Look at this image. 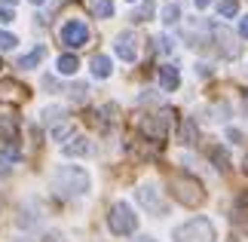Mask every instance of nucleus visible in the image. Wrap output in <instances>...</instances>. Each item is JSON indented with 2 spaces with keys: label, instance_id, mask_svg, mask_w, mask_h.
Returning a JSON list of instances; mask_svg holds the SVG:
<instances>
[{
  "label": "nucleus",
  "instance_id": "1",
  "mask_svg": "<svg viewBox=\"0 0 248 242\" xmlns=\"http://www.w3.org/2000/svg\"><path fill=\"white\" fill-rule=\"evenodd\" d=\"M52 190L59 196H83L89 190V175L80 166H59L52 175Z\"/></svg>",
  "mask_w": 248,
  "mask_h": 242
},
{
  "label": "nucleus",
  "instance_id": "2",
  "mask_svg": "<svg viewBox=\"0 0 248 242\" xmlns=\"http://www.w3.org/2000/svg\"><path fill=\"white\" fill-rule=\"evenodd\" d=\"M171 239L175 242H215V227L208 218H190L187 224L175 227Z\"/></svg>",
  "mask_w": 248,
  "mask_h": 242
},
{
  "label": "nucleus",
  "instance_id": "3",
  "mask_svg": "<svg viewBox=\"0 0 248 242\" xmlns=\"http://www.w3.org/2000/svg\"><path fill=\"white\" fill-rule=\"evenodd\" d=\"M108 227L113 236H132L138 227V215L129 209V202H113L108 211Z\"/></svg>",
  "mask_w": 248,
  "mask_h": 242
},
{
  "label": "nucleus",
  "instance_id": "4",
  "mask_svg": "<svg viewBox=\"0 0 248 242\" xmlns=\"http://www.w3.org/2000/svg\"><path fill=\"white\" fill-rule=\"evenodd\" d=\"M171 193H175L178 202L184 206H199L205 199V190L193 175H171Z\"/></svg>",
  "mask_w": 248,
  "mask_h": 242
},
{
  "label": "nucleus",
  "instance_id": "5",
  "mask_svg": "<svg viewBox=\"0 0 248 242\" xmlns=\"http://www.w3.org/2000/svg\"><path fill=\"white\" fill-rule=\"evenodd\" d=\"M171 117H175V111H159V113H154V117H147L144 123H141V132H144L154 144H163L166 135H169Z\"/></svg>",
  "mask_w": 248,
  "mask_h": 242
},
{
  "label": "nucleus",
  "instance_id": "6",
  "mask_svg": "<svg viewBox=\"0 0 248 242\" xmlns=\"http://www.w3.org/2000/svg\"><path fill=\"white\" fill-rule=\"evenodd\" d=\"M62 43L68 46V49H80V46L89 43V28H86V22H80V18H71V22L62 25Z\"/></svg>",
  "mask_w": 248,
  "mask_h": 242
},
{
  "label": "nucleus",
  "instance_id": "7",
  "mask_svg": "<svg viewBox=\"0 0 248 242\" xmlns=\"http://www.w3.org/2000/svg\"><path fill=\"white\" fill-rule=\"evenodd\" d=\"M135 196H138V202L150 211V215H166V211H169L166 199H163V193H159L154 184H141V187L135 190Z\"/></svg>",
  "mask_w": 248,
  "mask_h": 242
},
{
  "label": "nucleus",
  "instance_id": "8",
  "mask_svg": "<svg viewBox=\"0 0 248 242\" xmlns=\"http://www.w3.org/2000/svg\"><path fill=\"white\" fill-rule=\"evenodd\" d=\"M113 49H117V55H120L123 62H135V55H138V40H135V34H129V31L120 34Z\"/></svg>",
  "mask_w": 248,
  "mask_h": 242
},
{
  "label": "nucleus",
  "instance_id": "9",
  "mask_svg": "<svg viewBox=\"0 0 248 242\" xmlns=\"http://www.w3.org/2000/svg\"><path fill=\"white\" fill-rule=\"evenodd\" d=\"M212 34H215V40H217V46H221V52L227 55V59H233V55H239V46L233 43V34L227 31L224 25H212Z\"/></svg>",
  "mask_w": 248,
  "mask_h": 242
},
{
  "label": "nucleus",
  "instance_id": "10",
  "mask_svg": "<svg viewBox=\"0 0 248 242\" xmlns=\"http://www.w3.org/2000/svg\"><path fill=\"white\" fill-rule=\"evenodd\" d=\"M178 83H181V74H178L175 65H163V67H159V86H163L166 92H175Z\"/></svg>",
  "mask_w": 248,
  "mask_h": 242
},
{
  "label": "nucleus",
  "instance_id": "11",
  "mask_svg": "<svg viewBox=\"0 0 248 242\" xmlns=\"http://www.w3.org/2000/svg\"><path fill=\"white\" fill-rule=\"evenodd\" d=\"M18 135V120L13 117V113H0V141H16Z\"/></svg>",
  "mask_w": 248,
  "mask_h": 242
},
{
  "label": "nucleus",
  "instance_id": "12",
  "mask_svg": "<svg viewBox=\"0 0 248 242\" xmlns=\"http://www.w3.org/2000/svg\"><path fill=\"white\" fill-rule=\"evenodd\" d=\"M62 150H64V157H86V153H92V144L86 138H71Z\"/></svg>",
  "mask_w": 248,
  "mask_h": 242
},
{
  "label": "nucleus",
  "instance_id": "13",
  "mask_svg": "<svg viewBox=\"0 0 248 242\" xmlns=\"http://www.w3.org/2000/svg\"><path fill=\"white\" fill-rule=\"evenodd\" d=\"M199 141V129H196V120L184 117L181 120V144H196Z\"/></svg>",
  "mask_w": 248,
  "mask_h": 242
},
{
  "label": "nucleus",
  "instance_id": "14",
  "mask_svg": "<svg viewBox=\"0 0 248 242\" xmlns=\"http://www.w3.org/2000/svg\"><path fill=\"white\" fill-rule=\"evenodd\" d=\"M55 67H59V74L71 77V74H77L80 59H77V55H71V52H64V55H59V62H55Z\"/></svg>",
  "mask_w": 248,
  "mask_h": 242
},
{
  "label": "nucleus",
  "instance_id": "15",
  "mask_svg": "<svg viewBox=\"0 0 248 242\" xmlns=\"http://www.w3.org/2000/svg\"><path fill=\"white\" fill-rule=\"evenodd\" d=\"M43 59H46V46H37V49H31L28 55L18 59V67H25V71H28V67H37Z\"/></svg>",
  "mask_w": 248,
  "mask_h": 242
},
{
  "label": "nucleus",
  "instance_id": "16",
  "mask_svg": "<svg viewBox=\"0 0 248 242\" xmlns=\"http://www.w3.org/2000/svg\"><path fill=\"white\" fill-rule=\"evenodd\" d=\"M16 224L18 227H25V230H31L40 224V215H37L34 209H18V215H16Z\"/></svg>",
  "mask_w": 248,
  "mask_h": 242
},
{
  "label": "nucleus",
  "instance_id": "17",
  "mask_svg": "<svg viewBox=\"0 0 248 242\" xmlns=\"http://www.w3.org/2000/svg\"><path fill=\"white\" fill-rule=\"evenodd\" d=\"M18 160H22V147H18L16 141H6L3 147H0V162L6 166V162H18Z\"/></svg>",
  "mask_w": 248,
  "mask_h": 242
},
{
  "label": "nucleus",
  "instance_id": "18",
  "mask_svg": "<svg viewBox=\"0 0 248 242\" xmlns=\"http://www.w3.org/2000/svg\"><path fill=\"white\" fill-rule=\"evenodd\" d=\"M208 157H212V162H215L217 172H227V169H230V157H227V150L221 147V144H215V147L208 150Z\"/></svg>",
  "mask_w": 248,
  "mask_h": 242
},
{
  "label": "nucleus",
  "instance_id": "19",
  "mask_svg": "<svg viewBox=\"0 0 248 242\" xmlns=\"http://www.w3.org/2000/svg\"><path fill=\"white\" fill-rule=\"evenodd\" d=\"M110 71H113V67H110V59H108V55H95V59H92V74L98 77V80L110 77Z\"/></svg>",
  "mask_w": 248,
  "mask_h": 242
},
{
  "label": "nucleus",
  "instance_id": "20",
  "mask_svg": "<svg viewBox=\"0 0 248 242\" xmlns=\"http://www.w3.org/2000/svg\"><path fill=\"white\" fill-rule=\"evenodd\" d=\"M0 89H3V95H6V98H28V89H25L22 83L3 80V83H0Z\"/></svg>",
  "mask_w": 248,
  "mask_h": 242
},
{
  "label": "nucleus",
  "instance_id": "21",
  "mask_svg": "<svg viewBox=\"0 0 248 242\" xmlns=\"http://www.w3.org/2000/svg\"><path fill=\"white\" fill-rule=\"evenodd\" d=\"M89 6H92V13L98 18H110L113 16V3H110V0H89Z\"/></svg>",
  "mask_w": 248,
  "mask_h": 242
},
{
  "label": "nucleus",
  "instance_id": "22",
  "mask_svg": "<svg viewBox=\"0 0 248 242\" xmlns=\"http://www.w3.org/2000/svg\"><path fill=\"white\" fill-rule=\"evenodd\" d=\"M217 13H221L224 18H233L236 13H239V0H221V3H217Z\"/></svg>",
  "mask_w": 248,
  "mask_h": 242
},
{
  "label": "nucleus",
  "instance_id": "23",
  "mask_svg": "<svg viewBox=\"0 0 248 242\" xmlns=\"http://www.w3.org/2000/svg\"><path fill=\"white\" fill-rule=\"evenodd\" d=\"M74 135V126H68V123H55L52 126V138L55 141H64V138H71Z\"/></svg>",
  "mask_w": 248,
  "mask_h": 242
},
{
  "label": "nucleus",
  "instance_id": "24",
  "mask_svg": "<svg viewBox=\"0 0 248 242\" xmlns=\"http://www.w3.org/2000/svg\"><path fill=\"white\" fill-rule=\"evenodd\" d=\"M178 18H181V9H178V3H169V6L163 9V22H166V25H175Z\"/></svg>",
  "mask_w": 248,
  "mask_h": 242
},
{
  "label": "nucleus",
  "instance_id": "25",
  "mask_svg": "<svg viewBox=\"0 0 248 242\" xmlns=\"http://www.w3.org/2000/svg\"><path fill=\"white\" fill-rule=\"evenodd\" d=\"M16 43H18V40H16V34L0 31V49H3V52H6V49H16Z\"/></svg>",
  "mask_w": 248,
  "mask_h": 242
},
{
  "label": "nucleus",
  "instance_id": "26",
  "mask_svg": "<svg viewBox=\"0 0 248 242\" xmlns=\"http://www.w3.org/2000/svg\"><path fill=\"white\" fill-rule=\"evenodd\" d=\"M150 13H154V0H147V3L141 6V9H138V13L132 16V18H135V22H147V18H150Z\"/></svg>",
  "mask_w": 248,
  "mask_h": 242
},
{
  "label": "nucleus",
  "instance_id": "27",
  "mask_svg": "<svg viewBox=\"0 0 248 242\" xmlns=\"http://www.w3.org/2000/svg\"><path fill=\"white\" fill-rule=\"evenodd\" d=\"M62 117H64L62 108H46V111H43V120H46V123H59Z\"/></svg>",
  "mask_w": 248,
  "mask_h": 242
},
{
  "label": "nucleus",
  "instance_id": "28",
  "mask_svg": "<svg viewBox=\"0 0 248 242\" xmlns=\"http://www.w3.org/2000/svg\"><path fill=\"white\" fill-rule=\"evenodd\" d=\"M86 92H89V89H86V83H74V86H71V98H74V101H83Z\"/></svg>",
  "mask_w": 248,
  "mask_h": 242
},
{
  "label": "nucleus",
  "instance_id": "29",
  "mask_svg": "<svg viewBox=\"0 0 248 242\" xmlns=\"http://www.w3.org/2000/svg\"><path fill=\"white\" fill-rule=\"evenodd\" d=\"M13 9H6V6H0V25H6V22H13Z\"/></svg>",
  "mask_w": 248,
  "mask_h": 242
},
{
  "label": "nucleus",
  "instance_id": "30",
  "mask_svg": "<svg viewBox=\"0 0 248 242\" xmlns=\"http://www.w3.org/2000/svg\"><path fill=\"white\" fill-rule=\"evenodd\" d=\"M239 37H248V16L239 22Z\"/></svg>",
  "mask_w": 248,
  "mask_h": 242
},
{
  "label": "nucleus",
  "instance_id": "31",
  "mask_svg": "<svg viewBox=\"0 0 248 242\" xmlns=\"http://www.w3.org/2000/svg\"><path fill=\"white\" fill-rule=\"evenodd\" d=\"M193 3H196L199 9H202V6H208V0H193Z\"/></svg>",
  "mask_w": 248,
  "mask_h": 242
},
{
  "label": "nucleus",
  "instance_id": "32",
  "mask_svg": "<svg viewBox=\"0 0 248 242\" xmlns=\"http://www.w3.org/2000/svg\"><path fill=\"white\" fill-rule=\"evenodd\" d=\"M46 242H59V233H52V236H46Z\"/></svg>",
  "mask_w": 248,
  "mask_h": 242
},
{
  "label": "nucleus",
  "instance_id": "33",
  "mask_svg": "<svg viewBox=\"0 0 248 242\" xmlns=\"http://www.w3.org/2000/svg\"><path fill=\"white\" fill-rule=\"evenodd\" d=\"M135 242H154V239H147V236H141V239H135Z\"/></svg>",
  "mask_w": 248,
  "mask_h": 242
},
{
  "label": "nucleus",
  "instance_id": "34",
  "mask_svg": "<svg viewBox=\"0 0 248 242\" xmlns=\"http://www.w3.org/2000/svg\"><path fill=\"white\" fill-rule=\"evenodd\" d=\"M31 3H34V6H40V3H43V0H31Z\"/></svg>",
  "mask_w": 248,
  "mask_h": 242
},
{
  "label": "nucleus",
  "instance_id": "35",
  "mask_svg": "<svg viewBox=\"0 0 248 242\" xmlns=\"http://www.w3.org/2000/svg\"><path fill=\"white\" fill-rule=\"evenodd\" d=\"M245 175H248V157H245Z\"/></svg>",
  "mask_w": 248,
  "mask_h": 242
},
{
  "label": "nucleus",
  "instance_id": "36",
  "mask_svg": "<svg viewBox=\"0 0 248 242\" xmlns=\"http://www.w3.org/2000/svg\"><path fill=\"white\" fill-rule=\"evenodd\" d=\"M3 3H16V0H3Z\"/></svg>",
  "mask_w": 248,
  "mask_h": 242
},
{
  "label": "nucleus",
  "instance_id": "37",
  "mask_svg": "<svg viewBox=\"0 0 248 242\" xmlns=\"http://www.w3.org/2000/svg\"><path fill=\"white\" fill-rule=\"evenodd\" d=\"M18 242H31V239H18Z\"/></svg>",
  "mask_w": 248,
  "mask_h": 242
},
{
  "label": "nucleus",
  "instance_id": "38",
  "mask_svg": "<svg viewBox=\"0 0 248 242\" xmlns=\"http://www.w3.org/2000/svg\"><path fill=\"white\" fill-rule=\"evenodd\" d=\"M0 67H3V62H0Z\"/></svg>",
  "mask_w": 248,
  "mask_h": 242
}]
</instances>
